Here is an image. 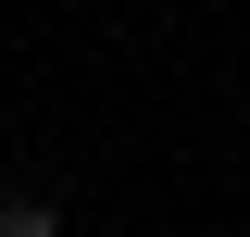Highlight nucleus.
I'll use <instances>...</instances> for the list:
<instances>
[{
	"instance_id": "nucleus-1",
	"label": "nucleus",
	"mask_w": 250,
	"mask_h": 237,
	"mask_svg": "<svg viewBox=\"0 0 250 237\" xmlns=\"http://www.w3.org/2000/svg\"><path fill=\"white\" fill-rule=\"evenodd\" d=\"M0 237H62V212H50V200H25V187H13V200H0Z\"/></svg>"
}]
</instances>
